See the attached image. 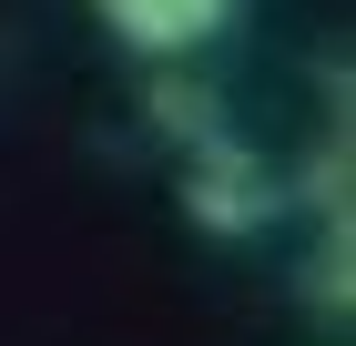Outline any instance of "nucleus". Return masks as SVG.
<instances>
[{"mask_svg":"<svg viewBox=\"0 0 356 346\" xmlns=\"http://www.w3.org/2000/svg\"><path fill=\"white\" fill-rule=\"evenodd\" d=\"M285 204H296V184H285V173H265L245 143H224V123H214V133H193V184H184V214L204 224V235H265Z\"/></svg>","mask_w":356,"mask_h":346,"instance_id":"obj_1","label":"nucleus"},{"mask_svg":"<svg viewBox=\"0 0 356 346\" xmlns=\"http://www.w3.org/2000/svg\"><path fill=\"white\" fill-rule=\"evenodd\" d=\"M112 41H133V52H193V41H214L224 21H234V0H102Z\"/></svg>","mask_w":356,"mask_h":346,"instance_id":"obj_2","label":"nucleus"},{"mask_svg":"<svg viewBox=\"0 0 356 346\" xmlns=\"http://www.w3.org/2000/svg\"><path fill=\"white\" fill-rule=\"evenodd\" d=\"M153 112H163V133H214V112H204V92H193V81H163V92H153Z\"/></svg>","mask_w":356,"mask_h":346,"instance_id":"obj_3","label":"nucleus"}]
</instances>
